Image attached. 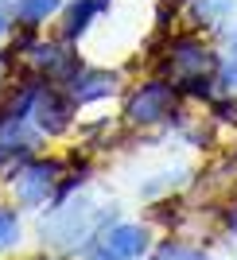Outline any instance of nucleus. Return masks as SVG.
Listing matches in <instances>:
<instances>
[{"label": "nucleus", "mask_w": 237, "mask_h": 260, "mask_svg": "<svg viewBox=\"0 0 237 260\" xmlns=\"http://www.w3.org/2000/svg\"><path fill=\"white\" fill-rule=\"evenodd\" d=\"M148 260H210L198 245H187V241H160L156 249H152V256Z\"/></svg>", "instance_id": "obj_13"}, {"label": "nucleus", "mask_w": 237, "mask_h": 260, "mask_svg": "<svg viewBox=\"0 0 237 260\" xmlns=\"http://www.w3.org/2000/svg\"><path fill=\"white\" fill-rule=\"evenodd\" d=\"M23 86H27V117L39 132H43V140H58L66 132L74 128V117H78V105L70 101L58 82H47V78H35V74H23Z\"/></svg>", "instance_id": "obj_6"}, {"label": "nucleus", "mask_w": 237, "mask_h": 260, "mask_svg": "<svg viewBox=\"0 0 237 260\" xmlns=\"http://www.w3.org/2000/svg\"><path fill=\"white\" fill-rule=\"evenodd\" d=\"M32 260H58V256H47V252H39V256H32Z\"/></svg>", "instance_id": "obj_16"}, {"label": "nucleus", "mask_w": 237, "mask_h": 260, "mask_svg": "<svg viewBox=\"0 0 237 260\" xmlns=\"http://www.w3.org/2000/svg\"><path fill=\"white\" fill-rule=\"evenodd\" d=\"M179 113H183V93H179V86H171L160 74L136 82L121 101V124L140 128V132L171 124V120H179Z\"/></svg>", "instance_id": "obj_4"}, {"label": "nucleus", "mask_w": 237, "mask_h": 260, "mask_svg": "<svg viewBox=\"0 0 237 260\" xmlns=\"http://www.w3.org/2000/svg\"><path fill=\"white\" fill-rule=\"evenodd\" d=\"M12 31H16V20H12V8L0 0V43L4 39H12Z\"/></svg>", "instance_id": "obj_15"}, {"label": "nucleus", "mask_w": 237, "mask_h": 260, "mask_svg": "<svg viewBox=\"0 0 237 260\" xmlns=\"http://www.w3.org/2000/svg\"><path fill=\"white\" fill-rule=\"evenodd\" d=\"M12 66H16V58H12V51L4 47V51H0V98H4L8 86H12Z\"/></svg>", "instance_id": "obj_14"}, {"label": "nucleus", "mask_w": 237, "mask_h": 260, "mask_svg": "<svg viewBox=\"0 0 237 260\" xmlns=\"http://www.w3.org/2000/svg\"><path fill=\"white\" fill-rule=\"evenodd\" d=\"M218 93L237 98V27H229L226 51H222V62H218Z\"/></svg>", "instance_id": "obj_12"}, {"label": "nucleus", "mask_w": 237, "mask_h": 260, "mask_svg": "<svg viewBox=\"0 0 237 260\" xmlns=\"http://www.w3.org/2000/svg\"><path fill=\"white\" fill-rule=\"evenodd\" d=\"M66 0H12V20L16 27H27V31H43L51 20H58Z\"/></svg>", "instance_id": "obj_10"}, {"label": "nucleus", "mask_w": 237, "mask_h": 260, "mask_svg": "<svg viewBox=\"0 0 237 260\" xmlns=\"http://www.w3.org/2000/svg\"><path fill=\"white\" fill-rule=\"evenodd\" d=\"M218 62H222V51H214V43L202 31H191V27L163 35L160 54H156L160 78L179 86L183 98L206 101V105L218 98Z\"/></svg>", "instance_id": "obj_1"}, {"label": "nucleus", "mask_w": 237, "mask_h": 260, "mask_svg": "<svg viewBox=\"0 0 237 260\" xmlns=\"http://www.w3.org/2000/svg\"><path fill=\"white\" fill-rule=\"evenodd\" d=\"M4 4H12V0H4Z\"/></svg>", "instance_id": "obj_17"}, {"label": "nucleus", "mask_w": 237, "mask_h": 260, "mask_svg": "<svg viewBox=\"0 0 237 260\" xmlns=\"http://www.w3.org/2000/svg\"><path fill=\"white\" fill-rule=\"evenodd\" d=\"M23 210L16 206V202H4L0 198V252H12V249H20V241H23Z\"/></svg>", "instance_id": "obj_11"}, {"label": "nucleus", "mask_w": 237, "mask_h": 260, "mask_svg": "<svg viewBox=\"0 0 237 260\" xmlns=\"http://www.w3.org/2000/svg\"><path fill=\"white\" fill-rule=\"evenodd\" d=\"M109 12H113V0H66L58 12V35L66 43H82Z\"/></svg>", "instance_id": "obj_8"}, {"label": "nucleus", "mask_w": 237, "mask_h": 260, "mask_svg": "<svg viewBox=\"0 0 237 260\" xmlns=\"http://www.w3.org/2000/svg\"><path fill=\"white\" fill-rule=\"evenodd\" d=\"M191 31H218L237 16V0H179L175 4Z\"/></svg>", "instance_id": "obj_9"}, {"label": "nucleus", "mask_w": 237, "mask_h": 260, "mask_svg": "<svg viewBox=\"0 0 237 260\" xmlns=\"http://www.w3.org/2000/svg\"><path fill=\"white\" fill-rule=\"evenodd\" d=\"M63 89L70 93L78 109H90V105H105V101L121 98L125 93V82H121V70H109V66H82L78 74H70L63 82Z\"/></svg>", "instance_id": "obj_7"}, {"label": "nucleus", "mask_w": 237, "mask_h": 260, "mask_svg": "<svg viewBox=\"0 0 237 260\" xmlns=\"http://www.w3.org/2000/svg\"><path fill=\"white\" fill-rule=\"evenodd\" d=\"M63 175H66V159H58V155H32V159H23L20 167H12L4 175V190H8V198L20 210L39 214V210H51Z\"/></svg>", "instance_id": "obj_5"}, {"label": "nucleus", "mask_w": 237, "mask_h": 260, "mask_svg": "<svg viewBox=\"0 0 237 260\" xmlns=\"http://www.w3.org/2000/svg\"><path fill=\"white\" fill-rule=\"evenodd\" d=\"M39 148H43V132L27 117V86L23 78H16L0 98V179L23 159L39 155Z\"/></svg>", "instance_id": "obj_3"}, {"label": "nucleus", "mask_w": 237, "mask_h": 260, "mask_svg": "<svg viewBox=\"0 0 237 260\" xmlns=\"http://www.w3.org/2000/svg\"><path fill=\"white\" fill-rule=\"evenodd\" d=\"M113 221H121L113 206H101L82 190V194L66 198L58 206H51L39 217V237L54 256H82Z\"/></svg>", "instance_id": "obj_2"}]
</instances>
